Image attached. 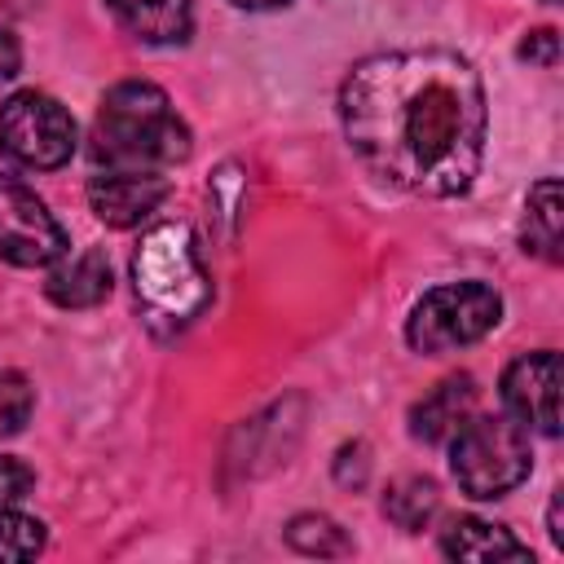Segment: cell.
Listing matches in <instances>:
<instances>
[{
  "instance_id": "cell-6",
  "label": "cell",
  "mask_w": 564,
  "mask_h": 564,
  "mask_svg": "<svg viewBox=\"0 0 564 564\" xmlns=\"http://www.w3.org/2000/svg\"><path fill=\"white\" fill-rule=\"evenodd\" d=\"M75 141L79 132H75L70 110L48 93L22 88L0 106V154L18 167L53 172L70 163Z\"/></svg>"
},
{
  "instance_id": "cell-2",
  "label": "cell",
  "mask_w": 564,
  "mask_h": 564,
  "mask_svg": "<svg viewBox=\"0 0 564 564\" xmlns=\"http://www.w3.org/2000/svg\"><path fill=\"white\" fill-rule=\"evenodd\" d=\"M88 159L97 172H163L189 159V128L159 84L123 79L97 106Z\"/></svg>"
},
{
  "instance_id": "cell-9",
  "label": "cell",
  "mask_w": 564,
  "mask_h": 564,
  "mask_svg": "<svg viewBox=\"0 0 564 564\" xmlns=\"http://www.w3.org/2000/svg\"><path fill=\"white\" fill-rule=\"evenodd\" d=\"M167 189L172 185L163 172H97L88 181V207L101 225L132 229L167 198Z\"/></svg>"
},
{
  "instance_id": "cell-5",
  "label": "cell",
  "mask_w": 564,
  "mask_h": 564,
  "mask_svg": "<svg viewBox=\"0 0 564 564\" xmlns=\"http://www.w3.org/2000/svg\"><path fill=\"white\" fill-rule=\"evenodd\" d=\"M502 317V295L489 282H445L432 286L405 322V344L414 352L441 357L485 339Z\"/></svg>"
},
{
  "instance_id": "cell-25",
  "label": "cell",
  "mask_w": 564,
  "mask_h": 564,
  "mask_svg": "<svg viewBox=\"0 0 564 564\" xmlns=\"http://www.w3.org/2000/svg\"><path fill=\"white\" fill-rule=\"evenodd\" d=\"M546 4H555V0H546Z\"/></svg>"
},
{
  "instance_id": "cell-16",
  "label": "cell",
  "mask_w": 564,
  "mask_h": 564,
  "mask_svg": "<svg viewBox=\"0 0 564 564\" xmlns=\"http://www.w3.org/2000/svg\"><path fill=\"white\" fill-rule=\"evenodd\" d=\"M286 542L300 555H352V538L330 516H317V511L291 516L286 520Z\"/></svg>"
},
{
  "instance_id": "cell-11",
  "label": "cell",
  "mask_w": 564,
  "mask_h": 564,
  "mask_svg": "<svg viewBox=\"0 0 564 564\" xmlns=\"http://www.w3.org/2000/svg\"><path fill=\"white\" fill-rule=\"evenodd\" d=\"M441 551L449 560H471V564H494V560H533V551L507 529V524H494V520H480V516H458L445 524L441 533Z\"/></svg>"
},
{
  "instance_id": "cell-1",
  "label": "cell",
  "mask_w": 564,
  "mask_h": 564,
  "mask_svg": "<svg viewBox=\"0 0 564 564\" xmlns=\"http://www.w3.org/2000/svg\"><path fill=\"white\" fill-rule=\"evenodd\" d=\"M339 123L357 163L392 189L458 198L485 159V84L449 48L361 57L339 88Z\"/></svg>"
},
{
  "instance_id": "cell-20",
  "label": "cell",
  "mask_w": 564,
  "mask_h": 564,
  "mask_svg": "<svg viewBox=\"0 0 564 564\" xmlns=\"http://www.w3.org/2000/svg\"><path fill=\"white\" fill-rule=\"evenodd\" d=\"M31 485H35V471H31L22 458L0 454V502H18Z\"/></svg>"
},
{
  "instance_id": "cell-4",
  "label": "cell",
  "mask_w": 564,
  "mask_h": 564,
  "mask_svg": "<svg viewBox=\"0 0 564 564\" xmlns=\"http://www.w3.org/2000/svg\"><path fill=\"white\" fill-rule=\"evenodd\" d=\"M449 471L458 489L476 502L502 498L533 471L529 427L511 414H476L463 419L449 436Z\"/></svg>"
},
{
  "instance_id": "cell-14",
  "label": "cell",
  "mask_w": 564,
  "mask_h": 564,
  "mask_svg": "<svg viewBox=\"0 0 564 564\" xmlns=\"http://www.w3.org/2000/svg\"><path fill=\"white\" fill-rule=\"evenodd\" d=\"M524 251L542 256L546 264H560V242H564V207H560V181L542 176L529 198H524V225H520Z\"/></svg>"
},
{
  "instance_id": "cell-8",
  "label": "cell",
  "mask_w": 564,
  "mask_h": 564,
  "mask_svg": "<svg viewBox=\"0 0 564 564\" xmlns=\"http://www.w3.org/2000/svg\"><path fill=\"white\" fill-rule=\"evenodd\" d=\"M502 405L524 427L542 436H560V352L538 348L516 357L502 375Z\"/></svg>"
},
{
  "instance_id": "cell-18",
  "label": "cell",
  "mask_w": 564,
  "mask_h": 564,
  "mask_svg": "<svg viewBox=\"0 0 564 564\" xmlns=\"http://www.w3.org/2000/svg\"><path fill=\"white\" fill-rule=\"evenodd\" d=\"M35 410V388L18 370H0V441L18 436Z\"/></svg>"
},
{
  "instance_id": "cell-21",
  "label": "cell",
  "mask_w": 564,
  "mask_h": 564,
  "mask_svg": "<svg viewBox=\"0 0 564 564\" xmlns=\"http://www.w3.org/2000/svg\"><path fill=\"white\" fill-rule=\"evenodd\" d=\"M520 57H524V62H538V66H555V62H560V35H555L551 26L529 31V35L520 40Z\"/></svg>"
},
{
  "instance_id": "cell-24",
  "label": "cell",
  "mask_w": 564,
  "mask_h": 564,
  "mask_svg": "<svg viewBox=\"0 0 564 564\" xmlns=\"http://www.w3.org/2000/svg\"><path fill=\"white\" fill-rule=\"evenodd\" d=\"M238 9H278V4H291V0H229Z\"/></svg>"
},
{
  "instance_id": "cell-15",
  "label": "cell",
  "mask_w": 564,
  "mask_h": 564,
  "mask_svg": "<svg viewBox=\"0 0 564 564\" xmlns=\"http://www.w3.org/2000/svg\"><path fill=\"white\" fill-rule=\"evenodd\" d=\"M441 511V489L432 476H397L388 489H383V516L405 529V533H419L427 529V520Z\"/></svg>"
},
{
  "instance_id": "cell-13",
  "label": "cell",
  "mask_w": 564,
  "mask_h": 564,
  "mask_svg": "<svg viewBox=\"0 0 564 564\" xmlns=\"http://www.w3.org/2000/svg\"><path fill=\"white\" fill-rule=\"evenodd\" d=\"M110 260H106V251L101 247H84V251H75L70 260L62 256V264L48 273V282H44V291H48V300L53 304H62V308H93V304H101L106 295H110Z\"/></svg>"
},
{
  "instance_id": "cell-12",
  "label": "cell",
  "mask_w": 564,
  "mask_h": 564,
  "mask_svg": "<svg viewBox=\"0 0 564 564\" xmlns=\"http://www.w3.org/2000/svg\"><path fill=\"white\" fill-rule=\"evenodd\" d=\"M471 401H476V379L471 375L441 379L423 401H414V410H410V436L423 441V445H436V441L454 436V427L471 414Z\"/></svg>"
},
{
  "instance_id": "cell-10",
  "label": "cell",
  "mask_w": 564,
  "mask_h": 564,
  "mask_svg": "<svg viewBox=\"0 0 564 564\" xmlns=\"http://www.w3.org/2000/svg\"><path fill=\"white\" fill-rule=\"evenodd\" d=\"M106 9L141 44H185L194 31V0H106Z\"/></svg>"
},
{
  "instance_id": "cell-7",
  "label": "cell",
  "mask_w": 564,
  "mask_h": 564,
  "mask_svg": "<svg viewBox=\"0 0 564 564\" xmlns=\"http://www.w3.org/2000/svg\"><path fill=\"white\" fill-rule=\"evenodd\" d=\"M66 229L48 203L18 176H0V260L18 269H44L66 256Z\"/></svg>"
},
{
  "instance_id": "cell-22",
  "label": "cell",
  "mask_w": 564,
  "mask_h": 564,
  "mask_svg": "<svg viewBox=\"0 0 564 564\" xmlns=\"http://www.w3.org/2000/svg\"><path fill=\"white\" fill-rule=\"evenodd\" d=\"M18 70H22V48H18V40L0 26V84H4V79H13Z\"/></svg>"
},
{
  "instance_id": "cell-17",
  "label": "cell",
  "mask_w": 564,
  "mask_h": 564,
  "mask_svg": "<svg viewBox=\"0 0 564 564\" xmlns=\"http://www.w3.org/2000/svg\"><path fill=\"white\" fill-rule=\"evenodd\" d=\"M44 551V520L0 507V560H35Z\"/></svg>"
},
{
  "instance_id": "cell-19",
  "label": "cell",
  "mask_w": 564,
  "mask_h": 564,
  "mask_svg": "<svg viewBox=\"0 0 564 564\" xmlns=\"http://www.w3.org/2000/svg\"><path fill=\"white\" fill-rule=\"evenodd\" d=\"M335 480H339L344 489H361V485L370 480V445H366V441L339 445V454H335Z\"/></svg>"
},
{
  "instance_id": "cell-3",
  "label": "cell",
  "mask_w": 564,
  "mask_h": 564,
  "mask_svg": "<svg viewBox=\"0 0 564 564\" xmlns=\"http://www.w3.org/2000/svg\"><path fill=\"white\" fill-rule=\"evenodd\" d=\"M132 286L154 330H181L212 304V282L185 225H154L132 251Z\"/></svg>"
},
{
  "instance_id": "cell-23",
  "label": "cell",
  "mask_w": 564,
  "mask_h": 564,
  "mask_svg": "<svg viewBox=\"0 0 564 564\" xmlns=\"http://www.w3.org/2000/svg\"><path fill=\"white\" fill-rule=\"evenodd\" d=\"M546 538H551L555 546H564V524H560V489H555V498H551V507H546Z\"/></svg>"
}]
</instances>
